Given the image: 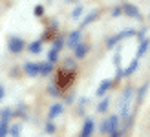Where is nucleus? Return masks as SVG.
Returning <instances> with one entry per match:
<instances>
[{"label": "nucleus", "mask_w": 150, "mask_h": 137, "mask_svg": "<svg viewBox=\"0 0 150 137\" xmlns=\"http://www.w3.org/2000/svg\"><path fill=\"white\" fill-rule=\"evenodd\" d=\"M132 93H134V90H132V88H126V90H125V93H123V101H121V106H119V112H121V115H123V117H126V115H128V112H130Z\"/></svg>", "instance_id": "nucleus-1"}, {"label": "nucleus", "mask_w": 150, "mask_h": 137, "mask_svg": "<svg viewBox=\"0 0 150 137\" xmlns=\"http://www.w3.org/2000/svg\"><path fill=\"white\" fill-rule=\"evenodd\" d=\"M117 115H112L106 123L103 124V132H110V133H114V132H117Z\"/></svg>", "instance_id": "nucleus-2"}, {"label": "nucleus", "mask_w": 150, "mask_h": 137, "mask_svg": "<svg viewBox=\"0 0 150 137\" xmlns=\"http://www.w3.org/2000/svg\"><path fill=\"white\" fill-rule=\"evenodd\" d=\"M22 49H24V40H20V39H9V51L11 53H20Z\"/></svg>", "instance_id": "nucleus-3"}, {"label": "nucleus", "mask_w": 150, "mask_h": 137, "mask_svg": "<svg viewBox=\"0 0 150 137\" xmlns=\"http://www.w3.org/2000/svg\"><path fill=\"white\" fill-rule=\"evenodd\" d=\"M123 11H125V15H128V17H132V18H141L137 7L134 6V4H128V2H126V4L123 6Z\"/></svg>", "instance_id": "nucleus-4"}, {"label": "nucleus", "mask_w": 150, "mask_h": 137, "mask_svg": "<svg viewBox=\"0 0 150 137\" xmlns=\"http://www.w3.org/2000/svg\"><path fill=\"white\" fill-rule=\"evenodd\" d=\"M81 39H82L81 31H73V33H70V37H68V48H77V46L81 44Z\"/></svg>", "instance_id": "nucleus-5"}, {"label": "nucleus", "mask_w": 150, "mask_h": 137, "mask_svg": "<svg viewBox=\"0 0 150 137\" xmlns=\"http://www.w3.org/2000/svg\"><path fill=\"white\" fill-rule=\"evenodd\" d=\"M70 82H71V75H70V77H68V75H66L64 71H62L61 75H59V79H57V84L61 86V88H66V86L70 84Z\"/></svg>", "instance_id": "nucleus-6"}, {"label": "nucleus", "mask_w": 150, "mask_h": 137, "mask_svg": "<svg viewBox=\"0 0 150 137\" xmlns=\"http://www.w3.org/2000/svg\"><path fill=\"white\" fill-rule=\"evenodd\" d=\"M92 132H93V121H86L84 123V128H82V133H81V137H90L92 135Z\"/></svg>", "instance_id": "nucleus-7"}, {"label": "nucleus", "mask_w": 150, "mask_h": 137, "mask_svg": "<svg viewBox=\"0 0 150 137\" xmlns=\"http://www.w3.org/2000/svg\"><path fill=\"white\" fill-rule=\"evenodd\" d=\"M24 70H26V73L28 75H31V77H35L37 73H39V64H33V62H28L26 66H24Z\"/></svg>", "instance_id": "nucleus-8"}, {"label": "nucleus", "mask_w": 150, "mask_h": 137, "mask_svg": "<svg viewBox=\"0 0 150 137\" xmlns=\"http://www.w3.org/2000/svg\"><path fill=\"white\" fill-rule=\"evenodd\" d=\"M61 113H62V104H53V106L50 108V117H51V119H53V117H59Z\"/></svg>", "instance_id": "nucleus-9"}, {"label": "nucleus", "mask_w": 150, "mask_h": 137, "mask_svg": "<svg viewBox=\"0 0 150 137\" xmlns=\"http://www.w3.org/2000/svg\"><path fill=\"white\" fill-rule=\"evenodd\" d=\"M86 53H88V46H86V44H79L77 49H75V57H77V59H82Z\"/></svg>", "instance_id": "nucleus-10"}, {"label": "nucleus", "mask_w": 150, "mask_h": 137, "mask_svg": "<svg viewBox=\"0 0 150 137\" xmlns=\"http://www.w3.org/2000/svg\"><path fill=\"white\" fill-rule=\"evenodd\" d=\"M97 17H99V11H92V13H90V15H88V17L84 18V20H82V22H81V26H82V28H84V26H88V24H90V22H93V20L97 18Z\"/></svg>", "instance_id": "nucleus-11"}, {"label": "nucleus", "mask_w": 150, "mask_h": 137, "mask_svg": "<svg viewBox=\"0 0 150 137\" xmlns=\"http://www.w3.org/2000/svg\"><path fill=\"white\" fill-rule=\"evenodd\" d=\"M39 73H40V75H48V73H51V62L39 64Z\"/></svg>", "instance_id": "nucleus-12"}, {"label": "nucleus", "mask_w": 150, "mask_h": 137, "mask_svg": "<svg viewBox=\"0 0 150 137\" xmlns=\"http://www.w3.org/2000/svg\"><path fill=\"white\" fill-rule=\"evenodd\" d=\"M148 49V39H143V42L139 44V48H137V57L141 55H145V51Z\"/></svg>", "instance_id": "nucleus-13"}, {"label": "nucleus", "mask_w": 150, "mask_h": 137, "mask_svg": "<svg viewBox=\"0 0 150 137\" xmlns=\"http://www.w3.org/2000/svg\"><path fill=\"white\" fill-rule=\"evenodd\" d=\"M110 84H112V82H110V81H104V82H103V84L99 86V90H97V95H103V93H104V91H106V90L110 88Z\"/></svg>", "instance_id": "nucleus-14"}, {"label": "nucleus", "mask_w": 150, "mask_h": 137, "mask_svg": "<svg viewBox=\"0 0 150 137\" xmlns=\"http://www.w3.org/2000/svg\"><path fill=\"white\" fill-rule=\"evenodd\" d=\"M7 132H9V128H7V121H2V123H0V137H6Z\"/></svg>", "instance_id": "nucleus-15"}, {"label": "nucleus", "mask_w": 150, "mask_h": 137, "mask_svg": "<svg viewBox=\"0 0 150 137\" xmlns=\"http://www.w3.org/2000/svg\"><path fill=\"white\" fill-rule=\"evenodd\" d=\"M136 68H137V60H134V62H132V64L125 70V75H132L134 71H136Z\"/></svg>", "instance_id": "nucleus-16"}, {"label": "nucleus", "mask_w": 150, "mask_h": 137, "mask_svg": "<svg viewBox=\"0 0 150 137\" xmlns=\"http://www.w3.org/2000/svg\"><path fill=\"white\" fill-rule=\"evenodd\" d=\"M42 49V44L40 42H33L31 46H29V51H31V53H39Z\"/></svg>", "instance_id": "nucleus-17"}, {"label": "nucleus", "mask_w": 150, "mask_h": 137, "mask_svg": "<svg viewBox=\"0 0 150 137\" xmlns=\"http://www.w3.org/2000/svg\"><path fill=\"white\" fill-rule=\"evenodd\" d=\"M82 13H84V7H81V6H79V7H75V11H73L71 17H73V18H79Z\"/></svg>", "instance_id": "nucleus-18"}, {"label": "nucleus", "mask_w": 150, "mask_h": 137, "mask_svg": "<svg viewBox=\"0 0 150 137\" xmlns=\"http://www.w3.org/2000/svg\"><path fill=\"white\" fill-rule=\"evenodd\" d=\"M33 13H35V17H42V15H44V7L42 6H35Z\"/></svg>", "instance_id": "nucleus-19"}, {"label": "nucleus", "mask_w": 150, "mask_h": 137, "mask_svg": "<svg viewBox=\"0 0 150 137\" xmlns=\"http://www.w3.org/2000/svg\"><path fill=\"white\" fill-rule=\"evenodd\" d=\"M57 57H59V51H57V49H51V51H50V55H48L50 62H53V60H57Z\"/></svg>", "instance_id": "nucleus-20"}, {"label": "nucleus", "mask_w": 150, "mask_h": 137, "mask_svg": "<svg viewBox=\"0 0 150 137\" xmlns=\"http://www.w3.org/2000/svg\"><path fill=\"white\" fill-rule=\"evenodd\" d=\"M18 133H20V126L15 124V126L11 128V135H13V137H18Z\"/></svg>", "instance_id": "nucleus-21"}, {"label": "nucleus", "mask_w": 150, "mask_h": 137, "mask_svg": "<svg viewBox=\"0 0 150 137\" xmlns=\"http://www.w3.org/2000/svg\"><path fill=\"white\" fill-rule=\"evenodd\" d=\"M117 40H119V37H112V39L108 40V48H114V46L117 44Z\"/></svg>", "instance_id": "nucleus-22"}, {"label": "nucleus", "mask_w": 150, "mask_h": 137, "mask_svg": "<svg viewBox=\"0 0 150 137\" xmlns=\"http://www.w3.org/2000/svg\"><path fill=\"white\" fill-rule=\"evenodd\" d=\"M134 33H136V31H132V29H128V31H123L121 35H117V37H119V39H123V37H132Z\"/></svg>", "instance_id": "nucleus-23"}, {"label": "nucleus", "mask_w": 150, "mask_h": 137, "mask_svg": "<svg viewBox=\"0 0 150 137\" xmlns=\"http://www.w3.org/2000/svg\"><path fill=\"white\" fill-rule=\"evenodd\" d=\"M106 106H108V99H104V101L99 104V112H104V110H106Z\"/></svg>", "instance_id": "nucleus-24"}, {"label": "nucleus", "mask_w": 150, "mask_h": 137, "mask_svg": "<svg viewBox=\"0 0 150 137\" xmlns=\"http://www.w3.org/2000/svg\"><path fill=\"white\" fill-rule=\"evenodd\" d=\"M46 132H48V133L55 132V124H53V123H48V126H46Z\"/></svg>", "instance_id": "nucleus-25"}, {"label": "nucleus", "mask_w": 150, "mask_h": 137, "mask_svg": "<svg viewBox=\"0 0 150 137\" xmlns=\"http://www.w3.org/2000/svg\"><path fill=\"white\" fill-rule=\"evenodd\" d=\"M61 48H62V40L59 39V40L55 42V48H53V49H57V51H59V49H61Z\"/></svg>", "instance_id": "nucleus-26"}, {"label": "nucleus", "mask_w": 150, "mask_h": 137, "mask_svg": "<svg viewBox=\"0 0 150 137\" xmlns=\"http://www.w3.org/2000/svg\"><path fill=\"white\" fill-rule=\"evenodd\" d=\"M119 15H121V9H119V7H115V9L112 11V17H119Z\"/></svg>", "instance_id": "nucleus-27"}, {"label": "nucleus", "mask_w": 150, "mask_h": 137, "mask_svg": "<svg viewBox=\"0 0 150 137\" xmlns=\"http://www.w3.org/2000/svg\"><path fill=\"white\" fill-rule=\"evenodd\" d=\"M2 99H4V88L0 86V101H2Z\"/></svg>", "instance_id": "nucleus-28"}, {"label": "nucleus", "mask_w": 150, "mask_h": 137, "mask_svg": "<svg viewBox=\"0 0 150 137\" xmlns=\"http://www.w3.org/2000/svg\"><path fill=\"white\" fill-rule=\"evenodd\" d=\"M112 137H119V135H117V132H114V133H112Z\"/></svg>", "instance_id": "nucleus-29"}]
</instances>
